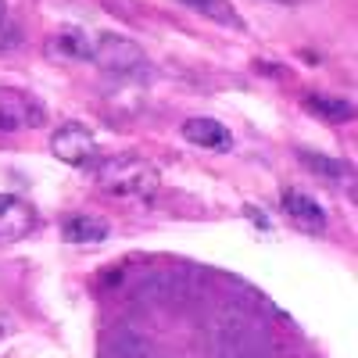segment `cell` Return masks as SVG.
<instances>
[{
	"instance_id": "cell-8",
	"label": "cell",
	"mask_w": 358,
	"mask_h": 358,
	"mask_svg": "<svg viewBox=\"0 0 358 358\" xmlns=\"http://www.w3.org/2000/svg\"><path fill=\"white\" fill-rule=\"evenodd\" d=\"M183 136L194 147H201V151H226V147H229V129L219 122V118H208V115L187 118V122H183Z\"/></svg>"
},
{
	"instance_id": "cell-13",
	"label": "cell",
	"mask_w": 358,
	"mask_h": 358,
	"mask_svg": "<svg viewBox=\"0 0 358 358\" xmlns=\"http://www.w3.org/2000/svg\"><path fill=\"white\" fill-rule=\"evenodd\" d=\"M297 158H301L305 169H312V172H319V176H334V179L348 176V165H341V162H334V158H326V155H308V151H301Z\"/></svg>"
},
{
	"instance_id": "cell-4",
	"label": "cell",
	"mask_w": 358,
	"mask_h": 358,
	"mask_svg": "<svg viewBox=\"0 0 358 358\" xmlns=\"http://www.w3.org/2000/svg\"><path fill=\"white\" fill-rule=\"evenodd\" d=\"M47 122L43 104L18 86H0V133H25Z\"/></svg>"
},
{
	"instance_id": "cell-11",
	"label": "cell",
	"mask_w": 358,
	"mask_h": 358,
	"mask_svg": "<svg viewBox=\"0 0 358 358\" xmlns=\"http://www.w3.org/2000/svg\"><path fill=\"white\" fill-rule=\"evenodd\" d=\"M308 108L322 118H330V122H348V118L355 115V104L344 101V97H326V94H312L308 97Z\"/></svg>"
},
{
	"instance_id": "cell-1",
	"label": "cell",
	"mask_w": 358,
	"mask_h": 358,
	"mask_svg": "<svg viewBox=\"0 0 358 358\" xmlns=\"http://www.w3.org/2000/svg\"><path fill=\"white\" fill-rule=\"evenodd\" d=\"M97 187L108 197L122 201H151L162 187L158 169L140 155H111L97 162Z\"/></svg>"
},
{
	"instance_id": "cell-9",
	"label": "cell",
	"mask_w": 358,
	"mask_h": 358,
	"mask_svg": "<svg viewBox=\"0 0 358 358\" xmlns=\"http://www.w3.org/2000/svg\"><path fill=\"white\" fill-rule=\"evenodd\" d=\"M183 8H190L194 15H201V18H208V22H215V25H222V29H236L241 33L244 29V18H241V11H236L229 0H179Z\"/></svg>"
},
{
	"instance_id": "cell-14",
	"label": "cell",
	"mask_w": 358,
	"mask_h": 358,
	"mask_svg": "<svg viewBox=\"0 0 358 358\" xmlns=\"http://www.w3.org/2000/svg\"><path fill=\"white\" fill-rule=\"evenodd\" d=\"M15 337H18V319H15L11 308L0 305V358L8 355V348L15 344Z\"/></svg>"
},
{
	"instance_id": "cell-10",
	"label": "cell",
	"mask_w": 358,
	"mask_h": 358,
	"mask_svg": "<svg viewBox=\"0 0 358 358\" xmlns=\"http://www.w3.org/2000/svg\"><path fill=\"white\" fill-rule=\"evenodd\" d=\"M108 233H111V226L97 215H72L65 222L69 244H101V241H108Z\"/></svg>"
},
{
	"instance_id": "cell-2",
	"label": "cell",
	"mask_w": 358,
	"mask_h": 358,
	"mask_svg": "<svg viewBox=\"0 0 358 358\" xmlns=\"http://www.w3.org/2000/svg\"><path fill=\"white\" fill-rule=\"evenodd\" d=\"M90 62H94L97 69H104L108 76H118V79H129V76L147 72V54L140 50L136 40H129L122 33H101V36H94Z\"/></svg>"
},
{
	"instance_id": "cell-15",
	"label": "cell",
	"mask_w": 358,
	"mask_h": 358,
	"mask_svg": "<svg viewBox=\"0 0 358 358\" xmlns=\"http://www.w3.org/2000/svg\"><path fill=\"white\" fill-rule=\"evenodd\" d=\"M273 4H301V0H273Z\"/></svg>"
},
{
	"instance_id": "cell-12",
	"label": "cell",
	"mask_w": 358,
	"mask_h": 358,
	"mask_svg": "<svg viewBox=\"0 0 358 358\" xmlns=\"http://www.w3.org/2000/svg\"><path fill=\"white\" fill-rule=\"evenodd\" d=\"M11 50H18V25L11 18L8 0H0V54H11Z\"/></svg>"
},
{
	"instance_id": "cell-6",
	"label": "cell",
	"mask_w": 358,
	"mask_h": 358,
	"mask_svg": "<svg viewBox=\"0 0 358 358\" xmlns=\"http://www.w3.org/2000/svg\"><path fill=\"white\" fill-rule=\"evenodd\" d=\"M283 212L297 229H305V233H322L326 229V208L305 190H287L283 194Z\"/></svg>"
},
{
	"instance_id": "cell-3",
	"label": "cell",
	"mask_w": 358,
	"mask_h": 358,
	"mask_svg": "<svg viewBox=\"0 0 358 358\" xmlns=\"http://www.w3.org/2000/svg\"><path fill=\"white\" fill-rule=\"evenodd\" d=\"M50 155L62 165L86 169V165L101 162V143H97L94 129H86L83 122H62L50 133Z\"/></svg>"
},
{
	"instance_id": "cell-7",
	"label": "cell",
	"mask_w": 358,
	"mask_h": 358,
	"mask_svg": "<svg viewBox=\"0 0 358 358\" xmlns=\"http://www.w3.org/2000/svg\"><path fill=\"white\" fill-rule=\"evenodd\" d=\"M90 50H94V36L83 29H62L47 40L50 62H90Z\"/></svg>"
},
{
	"instance_id": "cell-5",
	"label": "cell",
	"mask_w": 358,
	"mask_h": 358,
	"mask_svg": "<svg viewBox=\"0 0 358 358\" xmlns=\"http://www.w3.org/2000/svg\"><path fill=\"white\" fill-rule=\"evenodd\" d=\"M36 229V212L18 194H0V244H18Z\"/></svg>"
}]
</instances>
